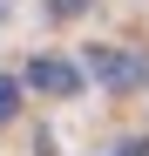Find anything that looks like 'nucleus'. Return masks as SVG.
Here are the masks:
<instances>
[{"mask_svg":"<svg viewBox=\"0 0 149 156\" xmlns=\"http://www.w3.org/2000/svg\"><path fill=\"white\" fill-rule=\"evenodd\" d=\"M95 7V0H47V14H54V20H74V14H88Z\"/></svg>","mask_w":149,"mask_h":156,"instance_id":"20e7f679","label":"nucleus"},{"mask_svg":"<svg viewBox=\"0 0 149 156\" xmlns=\"http://www.w3.org/2000/svg\"><path fill=\"white\" fill-rule=\"evenodd\" d=\"M14 115H20V82L0 75V122H14Z\"/></svg>","mask_w":149,"mask_h":156,"instance_id":"7ed1b4c3","label":"nucleus"},{"mask_svg":"<svg viewBox=\"0 0 149 156\" xmlns=\"http://www.w3.org/2000/svg\"><path fill=\"white\" fill-rule=\"evenodd\" d=\"M115 156H149V143H122V149H115Z\"/></svg>","mask_w":149,"mask_h":156,"instance_id":"39448f33","label":"nucleus"},{"mask_svg":"<svg viewBox=\"0 0 149 156\" xmlns=\"http://www.w3.org/2000/svg\"><path fill=\"white\" fill-rule=\"evenodd\" d=\"M27 88H41V95H74V88H81V68L61 61V55H34V61H27Z\"/></svg>","mask_w":149,"mask_h":156,"instance_id":"f03ea898","label":"nucleus"},{"mask_svg":"<svg viewBox=\"0 0 149 156\" xmlns=\"http://www.w3.org/2000/svg\"><path fill=\"white\" fill-rule=\"evenodd\" d=\"M88 75H95L109 95H136V88H149V61H142V55H122V48H95V55H88Z\"/></svg>","mask_w":149,"mask_h":156,"instance_id":"f257e3e1","label":"nucleus"}]
</instances>
